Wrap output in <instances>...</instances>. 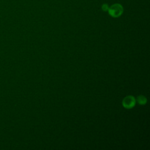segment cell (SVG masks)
I'll return each mask as SVG.
<instances>
[{
  "instance_id": "2",
  "label": "cell",
  "mask_w": 150,
  "mask_h": 150,
  "mask_svg": "<svg viewBox=\"0 0 150 150\" xmlns=\"http://www.w3.org/2000/svg\"><path fill=\"white\" fill-rule=\"evenodd\" d=\"M135 98L134 96L129 95L125 97L122 101V104L123 107L127 109H130L133 108L135 105Z\"/></svg>"
},
{
  "instance_id": "4",
  "label": "cell",
  "mask_w": 150,
  "mask_h": 150,
  "mask_svg": "<svg viewBox=\"0 0 150 150\" xmlns=\"http://www.w3.org/2000/svg\"><path fill=\"white\" fill-rule=\"evenodd\" d=\"M101 8H102V10L106 12V11H108V8H109V6H108V5L107 4H104L102 6H101Z\"/></svg>"
},
{
  "instance_id": "3",
  "label": "cell",
  "mask_w": 150,
  "mask_h": 150,
  "mask_svg": "<svg viewBox=\"0 0 150 150\" xmlns=\"http://www.w3.org/2000/svg\"><path fill=\"white\" fill-rule=\"evenodd\" d=\"M137 101L138 102V103L139 104H141V105H144L147 102V99L146 98L143 96V95H139L137 97Z\"/></svg>"
},
{
  "instance_id": "1",
  "label": "cell",
  "mask_w": 150,
  "mask_h": 150,
  "mask_svg": "<svg viewBox=\"0 0 150 150\" xmlns=\"http://www.w3.org/2000/svg\"><path fill=\"white\" fill-rule=\"evenodd\" d=\"M124 11L122 6L120 4H114L109 7L108 12L109 15L113 18L120 16Z\"/></svg>"
}]
</instances>
